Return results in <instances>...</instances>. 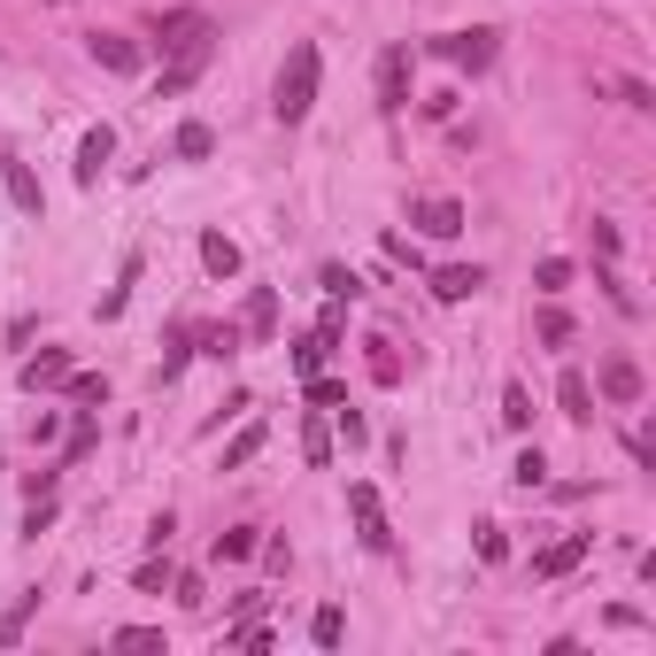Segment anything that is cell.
Segmentation results:
<instances>
[{
    "mask_svg": "<svg viewBox=\"0 0 656 656\" xmlns=\"http://www.w3.org/2000/svg\"><path fill=\"white\" fill-rule=\"evenodd\" d=\"M503 425H510V433H525V425H533V394H525L518 379L503 386Z\"/></svg>",
    "mask_w": 656,
    "mask_h": 656,
    "instance_id": "603a6c76",
    "label": "cell"
},
{
    "mask_svg": "<svg viewBox=\"0 0 656 656\" xmlns=\"http://www.w3.org/2000/svg\"><path fill=\"white\" fill-rule=\"evenodd\" d=\"M510 479H518V486H525V495H533V486L548 479V463H541V448H525V456L510 463Z\"/></svg>",
    "mask_w": 656,
    "mask_h": 656,
    "instance_id": "f546056e",
    "label": "cell"
},
{
    "mask_svg": "<svg viewBox=\"0 0 656 656\" xmlns=\"http://www.w3.org/2000/svg\"><path fill=\"white\" fill-rule=\"evenodd\" d=\"M216 556H256V525H232V533H216Z\"/></svg>",
    "mask_w": 656,
    "mask_h": 656,
    "instance_id": "4dcf8cb0",
    "label": "cell"
},
{
    "mask_svg": "<svg viewBox=\"0 0 656 656\" xmlns=\"http://www.w3.org/2000/svg\"><path fill=\"white\" fill-rule=\"evenodd\" d=\"M341 401H348L341 379H317V371H309V409H341Z\"/></svg>",
    "mask_w": 656,
    "mask_h": 656,
    "instance_id": "f1b7e54d",
    "label": "cell"
},
{
    "mask_svg": "<svg viewBox=\"0 0 656 656\" xmlns=\"http://www.w3.org/2000/svg\"><path fill=\"white\" fill-rule=\"evenodd\" d=\"M86 54H94L101 70H116V77H132V70H139V47H132L124 32H94V39H86Z\"/></svg>",
    "mask_w": 656,
    "mask_h": 656,
    "instance_id": "7c38bea8",
    "label": "cell"
},
{
    "mask_svg": "<svg viewBox=\"0 0 656 656\" xmlns=\"http://www.w3.org/2000/svg\"><path fill=\"white\" fill-rule=\"evenodd\" d=\"M239 333H248V341H271V333H279V294H271V286L248 294V309H239Z\"/></svg>",
    "mask_w": 656,
    "mask_h": 656,
    "instance_id": "4fadbf2b",
    "label": "cell"
},
{
    "mask_svg": "<svg viewBox=\"0 0 656 656\" xmlns=\"http://www.w3.org/2000/svg\"><path fill=\"white\" fill-rule=\"evenodd\" d=\"M618 101H626V109H656V94L641 86V77H618Z\"/></svg>",
    "mask_w": 656,
    "mask_h": 656,
    "instance_id": "e575fe53",
    "label": "cell"
},
{
    "mask_svg": "<svg viewBox=\"0 0 656 656\" xmlns=\"http://www.w3.org/2000/svg\"><path fill=\"white\" fill-rule=\"evenodd\" d=\"M62 386H70V401H109V379L101 371H70Z\"/></svg>",
    "mask_w": 656,
    "mask_h": 656,
    "instance_id": "83f0119b",
    "label": "cell"
},
{
    "mask_svg": "<svg viewBox=\"0 0 656 656\" xmlns=\"http://www.w3.org/2000/svg\"><path fill=\"white\" fill-rule=\"evenodd\" d=\"M533 279H541V294H564V286H571V263H564V256H548Z\"/></svg>",
    "mask_w": 656,
    "mask_h": 656,
    "instance_id": "1f68e13d",
    "label": "cell"
},
{
    "mask_svg": "<svg viewBox=\"0 0 656 656\" xmlns=\"http://www.w3.org/2000/svg\"><path fill=\"white\" fill-rule=\"evenodd\" d=\"M116 648H162V626H116Z\"/></svg>",
    "mask_w": 656,
    "mask_h": 656,
    "instance_id": "d6a6232c",
    "label": "cell"
},
{
    "mask_svg": "<svg viewBox=\"0 0 656 656\" xmlns=\"http://www.w3.org/2000/svg\"><path fill=\"white\" fill-rule=\"evenodd\" d=\"M32 610H39V587H32V595H16V610L0 618V648H16V641H24V626H32Z\"/></svg>",
    "mask_w": 656,
    "mask_h": 656,
    "instance_id": "cb8c5ba5",
    "label": "cell"
},
{
    "mask_svg": "<svg viewBox=\"0 0 656 656\" xmlns=\"http://www.w3.org/2000/svg\"><path fill=\"white\" fill-rule=\"evenodd\" d=\"M363 348H371V356H363L371 379H379V386H401V356H394V341H363Z\"/></svg>",
    "mask_w": 656,
    "mask_h": 656,
    "instance_id": "7402d4cb",
    "label": "cell"
},
{
    "mask_svg": "<svg viewBox=\"0 0 656 656\" xmlns=\"http://www.w3.org/2000/svg\"><path fill=\"white\" fill-rule=\"evenodd\" d=\"M479 286H486L479 263H448V271H433V301H471Z\"/></svg>",
    "mask_w": 656,
    "mask_h": 656,
    "instance_id": "5bb4252c",
    "label": "cell"
},
{
    "mask_svg": "<svg viewBox=\"0 0 656 656\" xmlns=\"http://www.w3.org/2000/svg\"><path fill=\"white\" fill-rule=\"evenodd\" d=\"M556 409L571 425H595V386H587V371H564L556 379Z\"/></svg>",
    "mask_w": 656,
    "mask_h": 656,
    "instance_id": "9c48e42d",
    "label": "cell"
},
{
    "mask_svg": "<svg viewBox=\"0 0 656 656\" xmlns=\"http://www.w3.org/2000/svg\"><path fill=\"white\" fill-rule=\"evenodd\" d=\"M171 587H178V603H186V610H201V603H209V595H201V571H178Z\"/></svg>",
    "mask_w": 656,
    "mask_h": 656,
    "instance_id": "d590c367",
    "label": "cell"
},
{
    "mask_svg": "<svg viewBox=\"0 0 656 656\" xmlns=\"http://www.w3.org/2000/svg\"><path fill=\"white\" fill-rule=\"evenodd\" d=\"M109 154H116V132H109V124H94L86 139H77V186H101Z\"/></svg>",
    "mask_w": 656,
    "mask_h": 656,
    "instance_id": "ba28073f",
    "label": "cell"
},
{
    "mask_svg": "<svg viewBox=\"0 0 656 656\" xmlns=\"http://www.w3.org/2000/svg\"><path fill=\"white\" fill-rule=\"evenodd\" d=\"M533 333H541V348H564V341H571V317H564V309L548 301V309L533 317Z\"/></svg>",
    "mask_w": 656,
    "mask_h": 656,
    "instance_id": "d4e9b609",
    "label": "cell"
},
{
    "mask_svg": "<svg viewBox=\"0 0 656 656\" xmlns=\"http://www.w3.org/2000/svg\"><path fill=\"white\" fill-rule=\"evenodd\" d=\"M0 186H9V201H16L24 216H39V209H47V194H39V178L24 171V162H9V171H0Z\"/></svg>",
    "mask_w": 656,
    "mask_h": 656,
    "instance_id": "2e32d148",
    "label": "cell"
},
{
    "mask_svg": "<svg viewBox=\"0 0 656 656\" xmlns=\"http://www.w3.org/2000/svg\"><path fill=\"white\" fill-rule=\"evenodd\" d=\"M409 62H418V54H409V39H394V47L379 54V116H401V109H409Z\"/></svg>",
    "mask_w": 656,
    "mask_h": 656,
    "instance_id": "3957f363",
    "label": "cell"
},
{
    "mask_svg": "<svg viewBox=\"0 0 656 656\" xmlns=\"http://www.w3.org/2000/svg\"><path fill=\"white\" fill-rule=\"evenodd\" d=\"M324 294H333V301H356V294H363V279H356L348 263H324Z\"/></svg>",
    "mask_w": 656,
    "mask_h": 656,
    "instance_id": "4316f807",
    "label": "cell"
},
{
    "mask_svg": "<svg viewBox=\"0 0 656 656\" xmlns=\"http://www.w3.org/2000/svg\"><path fill=\"white\" fill-rule=\"evenodd\" d=\"M301 463H309V471H324V463H333V433H324V418H317V409L301 418Z\"/></svg>",
    "mask_w": 656,
    "mask_h": 656,
    "instance_id": "ac0fdd59",
    "label": "cell"
},
{
    "mask_svg": "<svg viewBox=\"0 0 656 656\" xmlns=\"http://www.w3.org/2000/svg\"><path fill=\"white\" fill-rule=\"evenodd\" d=\"M209 54H216V39H209V47H186V54H171V70H162V101H178V94L194 86V77L209 70Z\"/></svg>",
    "mask_w": 656,
    "mask_h": 656,
    "instance_id": "30bf717a",
    "label": "cell"
},
{
    "mask_svg": "<svg viewBox=\"0 0 656 656\" xmlns=\"http://www.w3.org/2000/svg\"><path fill=\"white\" fill-rule=\"evenodd\" d=\"M479 556H486V564H503V556H510V541H503V525H479Z\"/></svg>",
    "mask_w": 656,
    "mask_h": 656,
    "instance_id": "836d02e7",
    "label": "cell"
},
{
    "mask_svg": "<svg viewBox=\"0 0 656 656\" xmlns=\"http://www.w3.org/2000/svg\"><path fill=\"white\" fill-rule=\"evenodd\" d=\"M348 510H356L363 548H371V556H386V548H394V525H386V510H379V486H371V479H356V486H348Z\"/></svg>",
    "mask_w": 656,
    "mask_h": 656,
    "instance_id": "277c9868",
    "label": "cell"
},
{
    "mask_svg": "<svg viewBox=\"0 0 656 656\" xmlns=\"http://www.w3.org/2000/svg\"><path fill=\"white\" fill-rule=\"evenodd\" d=\"M587 548H595V533H571V541H556V548H541V556H533V580H564Z\"/></svg>",
    "mask_w": 656,
    "mask_h": 656,
    "instance_id": "8fae6325",
    "label": "cell"
},
{
    "mask_svg": "<svg viewBox=\"0 0 656 656\" xmlns=\"http://www.w3.org/2000/svg\"><path fill=\"white\" fill-rule=\"evenodd\" d=\"M263 441H271V433H263V425H248V433H239V441L224 448V471H239V463H256V456H263Z\"/></svg>",
    "mask_w": 656,
    "mask_h": 656,
    "instance_id": "484cf974",
    "label": "cell"
},
{
    "mask_svg": "<svg viewBox=\"0 0 656 656\" xmlns=\"http://www.w3.org/2000/svg\"><path fill=\"white\" fill-rule=\"evenodd\" d=\"M324 356H333V333H324V324L294 341V371H301V379H309V371H324Z\"/></svg>",
    "mask_w": 656,
    "mask_h": 656,
    "instance_id": "ffe728a7",
    "label": "cell"
},
{
    "mask_svg": "<svg viewBox=\"0 0 656 656\" xmlns=\"http://www.w3.org/2000/svg\"><path fill=\"white\" fill-rule=\"evenodd\" d=\"M201 271L209 279H239V248H232L224 232H201Z\"/></svg>",
    "mask_w": 656,
    "mask_h": 656,
    "instance_id": "e0dca14e",
    "label": "cell"
},
{
    "mask_svg": "<svg viewBox=\"0 0 656 656\" xmlns=\"http://www.w3.org/2000/svg\"><path fill=\"white\" fill-rule=\"evenodd\" d=\"M209 39H216V24L201 9H162L154 16V47L162 54H186V47H209Z\"/></svg>",
    "mask_w": 656,
    "mask_h": 656,
    "instance_id": "7a4b0ae2",
    "label": "cell"
},
{
    "mask_svg": "<svg viewBox=\"0 0 656 656\" xmlns=\"http://www.w3.org/2000/svg\"><path fill=\"white\" fill-rule=\"evenodd\" d=\"M16 379H24L32 394H39V386H62V379H70V348H39V356H32Z\"/></svg>",
    "mask_w": 656,
    "mask_h": 656,
    "instance_id": "9a60e30c",
    "label": "cell"
},
{
    "mask_svg": "<svg viewBox=\"0 0 656 656\" xmlns=\"http://www.w3.org/2000/svg\"><path fill=\"white\" fill-rule=\"evenodd\" d=\"M317 86H324V54H317V39H294L279 86H271V116H279V124H301V116L317 109Z\"/></svg>",
    "mask_w": 656,
    "mask_h": 656,
    "instance_id": "6da1fadb",
    "label": "cell"
},
{
    "mask_svg": "<svg viewBox=\"0 0 656 656\" xmlns=\"http://www.w3.org/2000/svg\"><path fill=\"white\" fill-rule=\"evenodd\" d=\"M209 147H216V132H209L201 116H194V124H178V139H171V154H186V162H201Z\"/></svg>",
    "mask_w": 656,
    "mask_h": 656,
    "instance_id": "44dd1931",
    "label": "cell"
},
{
    "mask_svg": "<svg viewBox=\"0 0 656 656\" xmlns=\"http://www.w3.org/2000/svg\"><path fill=\"white\" fill-rule=\"evenodd\" d=\"M495 39H503V32H486V24H479V32H456V39H441V54H448L456 70H471V77H479L486 62H495Z\"/></svg>",
    "mask_w": 656,
    "mask_h": 656,
    "instance_id": "52a82bcc",
    "label": "cell"
},
{
    "mask_svg": "<svg viewBox=\"0 0 656 656\" xmlns=\"http://www.w3.org/2000/svg\"><path fill=\"white\" fill-rule=\"evenodd\" d=\"M595 394H603V401H618V409H633V401L648 394V379H641V363H633V356H603Z\"/></svg>",
    "mask_w": 656,
    "mask_h": 656,
    "instance_id": "5b68a950",
    "label": "cell"
},
{
    "mask_svg": "<svg viewBox=\"0 0 656 656\" xmlns=\"http://www.w3.org/2000/svg\"><path fill=\"white\" fill-rule=\"evenodd\" d=\"M309 641H317V648H341V641H348V610H341V603H324V610L309 618Z\"/></svg>",
    "mask_w": 656,
    "mask_h": 656,
    "instance_id": "d6986e66",
    "label": "cell"
},
{
    "mask_svg": "<svg viewBox=\"0 0 656 656\" xmlns=\"http://www.w3.org/2000/svg\"><path fill=\"white\" fill-rule=\"evenodd\" d=\"M409 224H418L425 239H456V232H463V201H448V194H418V201H409Z\"/></svg>",
    "mask_w": 656,
    "mask_h": 656,
    "instance_id": "8992f818",
    "label": "cell"
},
{
    "mask_svg": "<svg viewBox=\"0 0 656 656\" xmlns=\"http://www.w3.org/2000/svg\"><path fill=\"white\" fill-rule=\"evenodd\" d=\"M47 525H54V503H47V495H39V503H32V518H24V533H32V541H39V533H47Z\"/></svg>",
    "mask_w": 656,
    "mask_h": 656,
    "instance_id": "8d00e7d4",
    "label": "cell"
}]
</instances>
